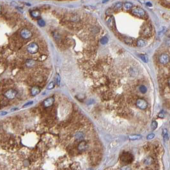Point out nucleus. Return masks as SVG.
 Here are the masks:
<instances>
[{"instance_id":"nucleus-1","label":"nucleus","mask_w":170,"mask_h":170,"mask_svg":"<svg viewBox=\"0 0 170 170\" xmlns=\"http://www.w3.org/2000/svg\"><path fill=\"white\" fill-rule=\"evenodd\" d=\"M120 159L125 164H129V163L132 162L134 157H133L132 155L130 153L124 152L121 155Z\"/></svg>"},{"instance_id":"nucleus-2","label":"nucleus","mask_w":170,"mask_h":170,"mask_svg":"<svg viewBox=\"0 0 170 170\" xmlns=\"http://www.w3.org/2000/svg\"><path fill=\"white\" fill-rule=\"evenodd\" d=\"M27 51L30 54L36 53L38 51V46L35 42L31 43L27 47Z\"/></svg>"},{"instance_id":"nucleus-3","label":"nucleus","mask_w":170,"mask_h":170,"mask_svg":"<svg viewBox=\"0 0 170 170\" xmlns=\"http://www.w3.org/2000/svg\"><path fill=\"white\" fill-rule=\"evenodd\" d=\"M136 106L141 109H145L148 107V103L145 100L139 99L136 101Z\"/></svg>"},{"instance_id":"nucleus-4","label":"nucleus","mask_w":170,"mask_h":170,"mask_svg":"<svg viewBox=\"0 0 170 170\" xmlns=\"http://www.w3.org/2000/svg\"><path fill=\"white\" fill-rule=\"evenodd\" d=\"M21 36L24 39H29L32 37V33L30 32V30L26 28L22 29L21 31Z\"/></svg>"},{"instance_id":"nucleus-5","label":"nucleus","mask_w":170,"mask_h":170,"mask_svg":"<svg viewBox=\"0 0 170 170\" xmlns=\"http://www.w3.org/2000/svg\"><path fill=\"white\" fill-rule=\"evenodd\" d=\"M132 13L138 17H143L145 16V12L143 9L139 7H136L132 10Z\"/></svg>"},{"instance_id":"nucleus-6","label":"nucleus","mask_w":170,"mask_h":170,"mask_svg":"<svg viewBox=\"0 0 170 170\" xmlns=\"http://www.w3.org/2000/svg\"><path fill=\"white\" fill-rule=\"evenodd\" d=\"M5 96L8 99H14L16 97V95H17V91L13 89H10L8 90V91H6L5 93Z\"/></svg>"},{"instance_id":"nucleus-7","label":"nucleus","mask_w":170,"mask_h":170,"mask_svg":"<svg viewBox=\"0 0 170 170\" xmlns=\"http://www.w3.org/2000/svg\"><path fill=\"white\" fill-rule=\"evenodd\" d=\"M169 61H170V56L168 54H162L161 55V56L159 57V62L161 64H167L169 63Z\"/></svg>"},{"instance_id":"nucleus-8","label":"nucleus","mask_w":170,"mask_h":170,"mask_svg":"<svg viewBox=\"0 0 170 170\" xmlns=\"http://www.w3.org/2000/svg\"><path fill=\"white\" fill-rule=\"evenodd\" d=\"M54 102V99L53 98H49L45 100L44 102V106L46 107H49L52 105Z\"/></svg>"},{"instance_id":"nucleus-9","label":"nucleus","mask_w":170,"mask_h":170,"mask_svg":"<svg viewBox=\"0 0 170 170\" xmlns=\"http://www.w3.org/2000/svg\"><path fill=\"white\" fill-rule=\"evenodd\" d=\"M31 92H32V95L33 96H35L40 92V89L38 86H34L32 88Z\"/></svg>"},{"instance_id":"nucleus-10","label":"nucleus","mask_w":170,"mask_h":170,"mask_svg":"<svg viewBox=\"0 0 170 170\" xmlns=\"http://www.w3.org/2000/svg\"><path fill=\"white\" fill-rule=\"evenodd\" d=\"M151 32V27L150 26H145V28L143 30V34L145 36H148L150 35V33Z\"/></svg>"},{"instance_id":"nucleus-11","label":"nucleus","mask_w":170,"mask_h":170,"mask_svg":"<svg viewBox=\"0 0 170 170\" xmlns=\"http://www.w3.org/2000/svg\"><path fill=\"white\" fill-rule=\"evenodd\" d=\"M30 14L32 17L35 18H37L38 17L40 16V12L38 11V10H32L31 12H30Z\"/></svg>"},{"instance_id":"nucleus-12","label":"nucleus","mask_w":170,"mask_h":170,"mask_svg":"<svg viewBox=\"0 0 170 170\" xmlns=\"http://www.w3.org/2000/svg\"><path fill=\"white\" fill-rule=\"evenodd\" d=\"M137 46L139 47H143L146 46V42L143 39H139L137 41Z\"/></svg>"},{"instance_id":"nucleus-13","label":"nucleus","mask_w":170,"mask_h":170,"mask_svg":"<svg viewBox=\"0 0 170 170\" xmlns=\"http://www.w3.org/2000/svg\"><path fill=\"white\" fill-rule=\"evenodd\" d=\"M132 6H133V5L132 3H129V2H126L123 5V8L125 10H131L132 8Z\"/></svg>"},{"instance_id":"nucleus-14","label":"nucleus","mask_w":170,"mask_h":170,"mask_svg":"<svg viewBox=\"0 0 170 170\" xmlns=\"http://www.w3.org/2000/svg\"><path fill=\"white\" fill-rule=\"evenodd\" d=\"M107 22L109 26H110L111 28L113 27L114 26V19L113 17H109L108 19H107Z\"/></svg>"},{"instance_id":"nucleus-15","label":"nucleus","mask_w":170,"mask_h":170,"mask_svg":"<svg viewBox=\"0 0 170 170\" xmlns=\"http://www.w3.org/2000/svg\"><path fill=\"white\" fill-rule=\"evenodd\" d=\"M141 136L132 135V136H129V139H130V140L134 141V140H138V139H141Z\"/></svg>"},{"instance_id":"nucleus-16","label":"nucleus","mask_w":170,"mask_h":170,"mask_svg":"<svg viewBox=\"0 0 170 170\" xmlns=\"http://www.w3.org/2000/svg\"><path fill=\"white\" fill-rule=\"evenodd\" d=\"M87 147V145L85 142H81L79 145V149L80 150H85Z\"/></svg>"},{"instance_id":"nucleus-17","label":"nucleus","mask_w":170,"mask_h":170,"mask_svg":"<svg viewBox=\"0 0 170 170\" xmlns=\"http://www.w3.org/2000/svg\"><path fill=\"white\" fill-rule=\"evenodd\" d=\"M139 57H140L141 59L144 62H145V63H147V62H148V58L147 55H145V54H140Z\"/></svg>"},{"instance_id":"nucleus-18","label":"nucleus","mask_w":170,"mask_h":170,"mask_svg":"<svg viewBox=\"0 0 170 170\" xmlns=\"http://www.w3.org/2000/svg\"><path fill=\"white\" fill-rule=\"evenodd\" d=\"M139 91H140L141 93H145L147 91V87L143 86V85H141V86H140V87H139Z\"/></svg>"},{"instance_id":"nucleus-19","label":"nucleus","mask_w":170,"mask_h":170,"mask_svg":"<svg viewBox=\"0 0 170 170\" xmlns=\"http://www.w3.org/2000/svg\"><path fill=\"white\" fill-rule=\"evenodd\" d=\"M71 168L72 169V170H79V169L81 168L80 164H79V163H77V166H76V163L74 162V164L71 166Z\"/></svg>"},{"instance_id":"nucleus-20","label":"nucleus","mask_w":170,"mask_h":170,"mask_svg":"<svg viewBox=\"0 0 170 170\" xmlns=\"http://www.w3.org/2000/svg\"><path fill=\"white\" fill-rule=\"evenodd\" d=\"M152 162V159L150 157H147V159H145V163L146 164H148V165H149V164H151Z\"/></svg>"},{"instance_id":"nucleus-21","label":"nucleus","mask_w":170,"mask_h":170,"mask_svg":"<svg viewBox=\"0 0 170 170\" xmlns=\"http://www.w3.org/2000/svg\"><path fill=\"white\" fill-rule=\"evenodd\" d=\"M151 127H152V130H155L156 128L157 127V121H152V125H151Z\"/></svg>"},{"instance_id":"nucleus-22","label":"nucleus","mask_w":170,"mask_h":170,"mask_svg":"<svg viewBox=\"0 0 170 170\" xmlns=\"http://www.w3.org/2000/svg\"><path fill=\"white\" fill-rule=\"evenodd\" d=\"M122 7V3H117L115 6V9L116 10H120V8Z\"/></svg>"},{"instance_id":"nucleus-23","label":"nucleus","mask_w":170,"mask_h":170,"mask_svg":"<svg viewBox=\"0 0 170 170\" xmlns=\"http://www.w3.org/2000/svg\"><path fill=\"white\" fill-rule=\"evenodd\" d=\"M38 24L40 26L42 27L45 26L46 23H45L44 20H42V19H39V20H38Z\"/></svg>"},{"instance_id":"nucleus-24","label":"nucleus","mask_w":170,"mask_h":170,"mask_svg":"<svg viewBox=\"0 0 170 170\" xmlns=\"http://www.w3.org/2000/svg\"><path fill=\"white\" fill-rule=\"evenodd\" d=\"M107 42H108V39H107V38L106 37V36H104V37L102 38L101 40V42L102 44H106V43H107Z\"/></svg>"},{"instance_id":"nucleus-25","label":"nucleus","mask_w":170,"mask_h":170,"mask_svg":"<svg viewBox=\"0 0 170 170\" xmlns=\"http://www.w3.org/2000/svg\"><path fill=\"white\" fill-rule=\"evenodd\" d=\"M125 42L127 43V44H132L133 42V40L132 39V38H129V37H127L125 39Z\"/></svg>"},{"instance_id":"nucleus-26","label":"nucleus","mask_w":170,"mask_h":170,"mask_svg":"<svg viewBox=\"0 0 170 170\" xmlns=\"http://www.w3.org/2000/svg\"><path fill=\"white\" fill-rule=\"evenodd\" d=\"M54 87V83L51 82L49 84V85H48V86H47V89H48V90H51Z\"/></svg>"},{"instance_id":"nucleus-27","label":"nucleus","mask_w":170,"mask_h":170,"mask_svg":"<svg viewBox=\"0 0 170 170\" xmlns=\"http://www.w3.org/2000/svg\"><path fill=\"white\" fill-rule=\"evenodd\" d=\"M154 136H155L154 134H149V135H148V136H147V139H148V140H150V139H153V137H154Z\"/></svg>"},{"instance_id":"nucleus-28","label":"nucleus","mask_w":170,"mask_h":170,"mask_svg":"<svg viewBox=\"0 0 170 170\" xmlns=\"http://www.w3.org/2000/svg\"><path fill=\"white\" fill-rule=\"evenodd\" d=\"M56 83H57V85H60V77L58 74H56Z\"/></svg>"},{"instance_id":"nucleus-29","label":"nucleus","mask_w":170,"mask_h":170,"mask_svg":"<svg viewBox=\"0 0 170 170\" xmlns=\"http://www.w3.org/2000/svg\"><path fill=\"white\" fill-rule=\"evenodd\" d=\"M163 137H164V139L165 141H168L169 139V136H168V133L164 134V135H163Z\"/></svg>"},{"instance_id":"nucleus-30","label":"nucleus","mask_w":170,"mask_h":170,"mask_svg":"<svg viewBox=\"0 0 170 170\" xmlns=\"http://www.w3.org/2000/svg\"><path fill=\"white\" fill-rule=\"evenodd\" d=\"M33 104V101H32V102H29L26 103V104L25 105H24V106H23V107H27V106H30V105H31V104Z\"/></svg>"},{"instance_id":"nucleus-31","label":"nucleus","mask_w":170,"mask_h":170,"mask_svg":"<svg viewBox=\"0 0 170 170\" xmlns=\"http://www.w3.org/2000/svg\"><path fill=\"white\" fill-rule=\"evenodd\" d=\"M146 5H147V6H149V7H152V4L151 3H150V2L146 3Z\"/></svg>"},{"instance_id":"nucleus-32","label":"nucleus","mask_w":170,"mask_h":170,"mask_svg":"<svg viewBox=\"0 0 170 170\" xmlns=\"http://www.w3.org/2000/svg\"><path fill=\"white\" fill-rule=\"evenodd\" d=\"M7 114V112H5V111H3V112H1L0 113V115H1V116H3V115H5Z\"/></svg>"},{"instance_id":"nucleus-33","label":"nucleus","mask_w":170,"mask_h":170,"mask_svg":"<svg viewBox=\"0 0 170 170\" xmlns=\"http://www.w3.org/2000/svg\"><path fill=\"white\" fill-rule=\"evenodd\" d=\"M164 115H163V113H162H162H160V114H159V118H164Z\"/></svg>"},{"instance_id":"nucleus-34","label":"nucleus","mask_w":170,"mask_h":170,"mask_svg":"<svg viewBox=\"0 0 170 170\" xmlns=\"http://www.w3.org/2000/svg\"><path fill=\"white\" fill-rule=\"evenodd\" d=\"M85 8H88V9H90V10H91L95 8H93V7H92V6H85Z\"/></svg>"},{"instance_id":"nucleus-35","label":"nucleus","mask_w":170,"mask_h":170,"mask_svg":"<svg viewBox=\"0 0 170 170\" xmlns=\"http://www.w3.org/2000/svg\"><path fill=\"white\" fill-rule=\"evenodd\" d=\"M139 3H141V4H145V0H137Z\"/></svg>"},{"instance_id":"nucleus-36","label":"nucleus","mask_w":170,"mask_h":170,"mask_svg":"<svg viewBox=\"0 0 170 170\" xmlns=\"http://www.w3.org/2000/svg\"><path fill=\"white\" fill-rule=\"evenodd\" d=\"M166 133H168L167 129H164V130H163V132H162V134L164 135V134H166Z\"/></svg>"},{"instance_id":"nucleus-37","label":"nucleus","mask_w":170,"mask_h":170,"mask_svg":"<svg viewBox=\"0 0 170 170\" xmlns=\"http://www.w3.org/2000/svg\"><path fill=\"white\" fill-rule=\"evenodd\" d=\"M16 109H17V108H14L12 109V110H11V111H14L16 110Z\"/></svg>"},{"instance_id":"nucleus-38","label":"nucleus","mask_w":170,"mask_h":170,"mask_svg":"<svg viewBox=\"0 0 170 170\" xmlns=\"http://www.w3.org/2000/svg\"><path fill=\"white\" fill-rule=\"evenodd\" d=\"M106 1H107V0H104V1H103V3H106Z\"/></svg>"},{"instance_id":"nucleus-39","label":"nucleus","mask_w":170,"mask_h":170,"mask_svg":"<svg viewBox=\"0 0 170 170\" xmlns=\"http://www.w3.org/2000/svg\"><path fill=\"white\" fill-rule=\"evenodd\" d=\"M1 5H0V12H1Z\"/></svg>"}]
</instances>
